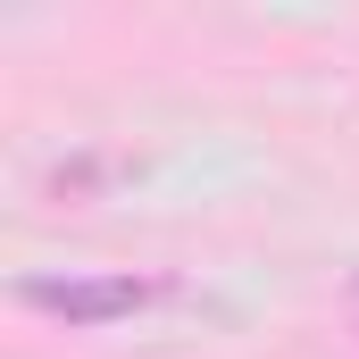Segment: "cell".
<instances>
[{
    "label": "cell",
    "mask_w": 359,
    "mask_h": 359,
    "mask_svg": "<svg viewBox=\"0 0 359 359\" xmlns=\"http://www.w3.org/2000/svg\"><path fill=\"white\" fill-rule=\"evenodd\" d=\"M351 318H359V276H351Z\"/></svg>",
    "instance_id": "cell-2"
},
{
    "label": "cell",
    "mask_w": 359,
    "mask_h": 359,
    "mask_svg": "<svg viewBox=\"0 0 359 359\" xmlns=\"http://www.w3.org/2000/svg\"><path fill=\"white\" fill-rule=\"evenodd\" d=\"M176 284L168 276H92V268H67V276H25L17 284V301L25 309H42V318H67V326H117V318H142V309H159Z\"/></svg>",
    "instance_id": "cell-1"
}]
</instances>
